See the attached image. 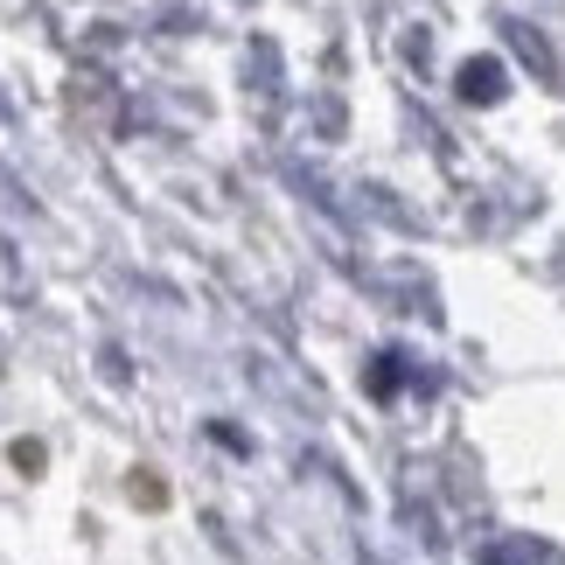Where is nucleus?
<instances>
[{
    "mask_svg": "<svg viewBox=\"0 0 565 565\" xmlns=\"http://www.w3.org/2000/svg\"><path fill=\"white\" fill-rule=\"evenodd\" d=\"M461 84H468V98H495L503 92V71H495V63H468Z\"/></svg>",
    "mask_w": 565,
    "mask_h": 565,
    "instance_id": "nucleus-1",
    "label": "nucleus"
}]
</instances>
